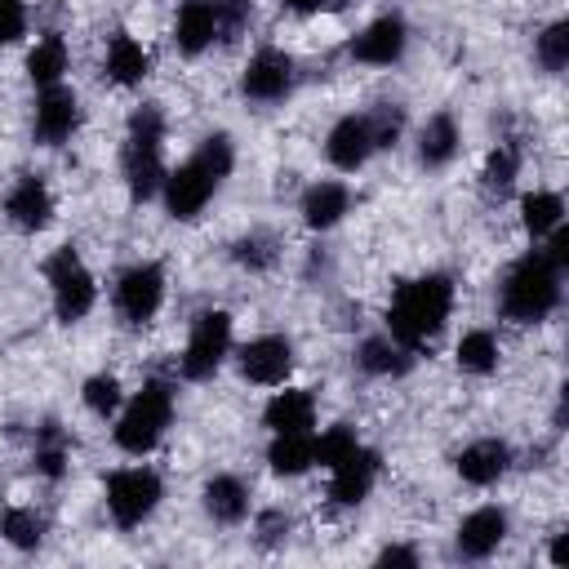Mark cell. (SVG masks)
Here are the masks:
<instances>
[{"mask_svg":"<svg viewBox=\"0 0 569 569\" xmlns=\"http://www.w3.org/2000/svg\"><path fill=\"white\" fill-rule=\"evenodd\" d=\"M453 302H458V284L449 271H422V276H409L396 284L391 302H387V333L422 356L436 347V338L445 333L449 316H453Z\"/></svg>","mask_w":569,"mask_h":569,"instance_id":"obj_1","label":"cell"},{"mask_svg":"<svg viewBox=\"0 0 569 569\" xmlns=\"http://www.w3.org/2000/svg\"><path fill=\"white\" fill-rule=\"evenodd\" d=\"M231 169H236V142H231V133H222V129L218 133H204L196 142V151L164 173V187H160L164 213L173 222H196L209 209V200L222 191V182L231 178Z\"/></svg>","mask_w":569,"mask_h":569,"instance_id":"obj_2","label":"cell"},{"mask_svg":"<svg viewBox=\"0 0 569 569\" xmlns=\"http://www.w3.org/2000/svg\"><path fill=\"white\" fill-rule=\"evenodd\" d=\"M164 111L160 102H138L124 120V142H120V178L133 204H147L164 187Z\"/></svg>","mask_w":569,"mask_h":569,"instance_id":"obj_3","label":"cell"},{"mask_svg":"<svg viewBox=\"0 0 569 569\" xmlns=\"http://www.w3.org/2000/svg\"><path fill=\"white\" fill-rule=\"evenodd\" d=\"M560 276L565 271L542 249L520 253L498 284V311L516 325H542L560 307Z\"/></svg>","mask_w":569,"mask_h":569,"instance_id":"obj_4","label":"cell"},{"mask_svg":"<svg viewBox=\"0 0 569 569\" xmlns=\"http://www.w3.org/2000/svg\"><path fill=\"white\" fill-rule=\"evenodd\" d=\"M173 409H178V391L173 382L164 378H147L133 396H124L120 413H116V427H111V440L120 453L129 458H147L156 453V445L164 440V431L173 427Z\"/></svg>","mask_w":569,"mask_h":569,"instance_id":"obj_5","label":"cell"},{"mask_svg":"<svg viewBox=\"0 0 569 569\" xmlns=\"http://www.w3.org/2000/svg\"><path fill=\"white\" fill-rule=\"evenodd\" d=\"M44 284H49V302H53L58 325H80L98 307V280L84 267L76 244H58L44 258Z\"/></svg>","mask_w":569,"mask_h":569,"instance_id":"obj_6","label":"cell"},{"mask_svg":"<svg viewBox=\"0 0 569 569\" xmlns=\"http://www.w3.org/2000/svg\"><path fill=\"white\" fill-rule=\"evenodd\" d=\"M102 502L116 529H138L156 516V507L164 502V480L156 467L133 462V467H116L102 480Z\"/></svg>","mask_w":569,"mask_h":569,"instance_id":"obj_7","label":"cell"},{"mask_svg":"<svg viewBox=\"0 0 569 569\" xmlns=\"http://www.w3.org/2000/svg\"><path fill=\"white\" fill-rule=\"evenodd\" d=\"M231 338H236V325H231V311L222 307H204L196 311L191 329H187V347L178 356V373L187 382H209L227 356H231Z\"/></svg>","mask_w":569,"mask_h":569,"instance_id":"obj_8","label":"cell"},{"mask_svg":"<svg viewBox=\"0 0 569 569\" xmlns=\"http://www.w3.org/2000/svg\"><path fill=\"white\" fill-rule=\"evenodd\" d=\"M164 267L160 262H151V258H142V262H129L120 276H116V284H111V307H116V316L129 325V329H142V325H151L156 316H160V307H164Z\"/></svg>","mask_w":569,"mask_h":569,"instance_id":"obj_9","label":"cell"},{"mask_svg":"<svg viewBox=\"0 0 569 569\" xmlns=\"http://www.w3.org/2000/svg\"><path fill=\"white\" fill-rule=\"evenodd\" d=\"M298 89V58L280 44H262L249 53L244 71H240V93L258 107H276Z\"/></svg>","mask_w":569,"mask_h":569,"instance_id":"obj_10","label":"cell"},{"mask_svg":"<svg viewBox=\"0 0 569 569\" xmlns=\"http://www.w3.org/2000/svg\"><path fill=\"white\" fill-rule=\"evenodd\" d=\"M405 49H409V22L400 13H378L347 40L351 62L360 67H396Z\"/></svg>","mask_w":569,"mask_h":569,"instance_id":"obj_11","label":"cell"},{"mask_svg":"<svg viewBox=\"0 0 569 569\" xmlns=\"http://www.w3.org/2000/svg\"><path fill=\"white\" fill-rule=\"evenodd\" d=\"M236 369L253 387H280L293 373V342L284 333H258L236 351Z\"/></svg>","mask_w":569,"mask_h":569,"instance_id":"obj_12","label":"cell"},{"mask_svg":"<svg viewBox=\"0 0 569 569\" xmlns=\"http://www.w3.org/2000/svg\"><path fill=\"white\" fill-rule=\"evenodd\" d=\"M80 129V98L67 84L36 89V111H31V138L40 147H62Z\"/></svg>","mask_w":569,"mask_h":569,"instance_id":"obj_13","label":"cell"},{"mask_svg":"<svg viewBox=\"0 0 569 569\" xmlns=\"http://www.w3.org/2000/svg\"><path fill=\"white\" fill-rule=\"evenodd\" d=\"M373 156H378V147H373V133H369L365 111H347V116H338L329 124V133H325V160L338 173H360Z\"/></svg>","mask_w":569,"mask_h":569,"instance_id":"obj_14","label":"cell"},{"mask_svg":"<svg viewBox=\"0 0 569 569\" xmlns=\"http://www.w3.org/2000/svg\"><path fill=\"white\" fill-rule=\"evenodd\" d=\"M507 529H511V516L498 507V502H485L476 511H467L453 529V551L458 560H489L502 542H507Z\"/></svg>","mask_w":569,"mask_h":569,"instance_id":"obj_15","label":"cell"},{"mask_svg":"<svg viewBox=\"0 0 569 569\" xmlns=\"http://www.w3.org/2000/svg\"><path fill=\"white\" fill-rule=\"evenodd\" d=\"M53 213H58V204H53V191H49V182L40 173H18L9 182V191H4V218L18 231L36 236V231H44L53 222Z\"/></svg>","mask_w":569,"mask_h":569,"instance_id":"obj_16","label":"cell"},{"mask_svg":"<svg viewBox=\"0 0 569 569\" xmlns=\"http://www.w3.org/2000/svg\"><path fill=\"white\" fill-rule=\"evenodd\" d=\"M378 471H382L378 449L356 445L342 462H333V467H329V502H333V507H360V502L373 493Z\"/></svg>","mask_w":569,"mask_h":569,"instance_id":"obj_17","label":"cell"},{"mask_svg":"<svg viewBox=\"0 0 569 569\" xmlns=\"http://www.w3.org/2000/svg\"><path fill=\"white\" fill-rule=\"evenodd\" d=\"M453 471H458L462 485L489 489V485H498V480L511 471V445L498 440V436H480V440H471V445L458 449Z\"/></svg>","mask_w":569,"mask_h":569,"instance_id":"obj_18","label":"cell"},{"mask_svg":"<svg viewBox=\"0 0 569 569\" xmlns=\"http://www.w3.org/2000/svg\"><path fill=\"white\" fill-rule=\"evenodd\" d=\"M102 76L116 89H138L151 76V49L133 31H111L102 49Z\"/></svg>","mask_w":569,"mask_h":569,"instance_id":"obj_19","label":"cell"},{"mask_svg":"<svg viewBox=\"0 0 569 569\" xmlns=\"http://www.w3.org/2000/svg\"><path fill=\"white\" fill-rule=\"evenodd\" d=\"M200 507H204V516L213 520V525H244L249 520V511H253V489H249V480H240V476H231V471H218V476H209L204 480V489H200Z\"/></svg>","mask_w":569,"mask_h":569,"instance_id":"obj_20","label":"cell"},{"mask_svg":"<svg viewBox=\"0 0 569 569\" xmlns=\"http://www.w3.org/2000/svg\"><path fill=\"white\" fill-rule=\"evenodd\" d=\"M458 151H462V129H458V120H453L449 111H431V116L418 124V138H413L418 164H422L427 173H436V169H449V164L458 160Z\"/></svg>","mask_w":569,"mask_h":569,"instance_id":"obj_21","label":"cell"},{"mask_svg":"<svg viewBox=\"0 0 569 569\" xmlns=\"http://www.w3.org/2000/svg\"><path fill=\"white\" fill-rule=\"evenodd\" d=\"M298 213L307 231H333L351 213V187L342 178H320L298 196Z\"/></svg>","mask_w":569,"mask_h":569,"instance_id":"obj_22","label":"cell"},{"mask_svg":"<svg viewBox=\"0 0 569 569\" xmlns=\"http://www.w3.org/2000/svg\"><path fill=\"white\" fill-rule=\"evenodd\" d=\"M218 40V13L213 0H178L173 9V49L182 58H200Z\"/></svg>","mask_w":569,"mask_h":569,"instance_id":"obj_23","label":"cell"},{"mask_svg":"<svg viewBox=\"0 0 569 569\" xmlns=\"http://www.w3.org/2000/svg\"><path fill=\"white\" fill-rule=\"evenodd\" d=\"M262 427L267 431H316V396L307 387L280 382L271 400L262 405Z\"/></svg>","mask_w":569,"mask_h":569,"instance_id":"obj_24","label":"cell"},{"mask_svg":"<svg viewBox=\"0 0 569 569\" xmlns=\"http://www.w3.org/2000/svg\"><path fill=\"white\" fill-rule=\"evenodd\" d=\"M31 467L49 485H58L71 471V436H67V427L58 418H44L36 427V436H31Z\"/></svg>","mask_w":569,"mask_h":569,"instance_id":"obj_25","label":"cell"},{"mask_svg":"<svg viewBox=\"0 0 569 569\" xmlns=\"http://www.w3.org/2000/svg\"><path fill=\"white\" fill-rule=\"evenodd\" d=\"M267 467L280 480H298L316 467V431H271Z\"/></svg>","mask_w":569,"mask_h":569,"instance_id":"obj_26","label":"cell"},{"mask_svg":"<svg viewBox=\"0 0 569 569\" xmlns=\"http://www.w3.org/2000/svg\"><path fill=\"white\" fill-rule=\"evenodd\" d=\"M27 80L36 84V89H49V84H62L67 80V67H71V49H67V40L58 36V31H44L31 49H27Z\"/></svg>","mask_w":569,"mask_h":569,"instance_id":"obj_27","label":"cell"},{"mask_svg":"<svg viewBox=\"0 0 569 569\" xmlns=\"http://www.w3.org/2000/svg\"><path fill=\"white\" fill-rule=\"evenodd\" d=\"M356 365L369 373V378H405L413 369V351H405L391 333H373L356 347Z\"/></svg>","mask_w":569,"mask_h":569,"instance_id":"obj_28","label":"cell"},{"mask_svg":"<svg viewBox=\"0 0 569 569\" xmlns=\"http://www.w3.org/2000/svg\"><path fill=\"white\" fill-rule=\"evenodd\" d=\"M565 222V196L551 187H533L520 196V227L529 240H547Z\"/></svg>","mask_w":569,"mask_h":569,"instance_id":"obj_29","label":"cell"},{"mask_svg":"<svg viewBox=\"0 0 569 569\" xmlns=\"http://www.w3.org/2000/svg\"><path fill=\"white\" fill-rule=\"evenodd\" d=\"M502 360V347H498V333L493 329H467L453 347V365L471 378H489Z\"/></svg>","mask_w":569,"mask_h":569,"instance_id":"obj_30","label":"cell"},{"mask_svg":"<svg viewBox=\"0 0 569 569\" xmlns=\"http://www.w3.org/2000/svg\"><path fill=\"white\" fill-rule=\"evenodd\" d=\"M227 253H231V262H236L240 271L262 276V271H271V267L280 262V240H276L271 231H244V236L231 240Z\"/></svg>","mask_w":569,"mask_h":569,"instance_id":"obj_31","label":"cell"},{"mask_svg":"<svg viewBox=\"0 0 569 569\" xmlns=\"http://www.w3.org/2000/svg\"><path fill=\"white\" fill-rule=\"evenodd\" d=\"M516 178H520V151H516L511 142H498V147L485 156V164H480V187H485V196H493V200L511 196Z\"/></svg>","mask_w":569,"mask_h":569,"instance_id":"obj_32","label":"cell"},{"mask_svg":"<svg viewBox=\"0 0 569 569\" xmlns=\"http://www.w3.org/2000/svg\"><path fill=\"white\" fill-rule=\"evenodd\" d=\"M0 538L13 551H36L44 542V516L36 507H4L0 516Z\"/></svg>","mask_w":569,"mask_h":569,"instance_id":"obj_33","label":"cell"},{"mask_svg":"<svg viewBox=\"0 0 569 569\" xmlns=\"http://www.w3.org/2000/svg\"><path fill=\"white\" fill-rule=\"evenodd\" d=\"M80 405L93 413V418H116L120 413V405H124V382L116 378V373H89L84 382H80Z\"/></svg>","mask_w":569,"mask_h":569,"instance_id":"obj_34","label":"cell"},{"mask_svg":"<svg viewBox=\"0 0 569 569\" xmlns=\"http://www.w3.org/2000/svg\"><path fill=\"white\" fill-rule=\"evenodd\" d=\"M533 58H538V67L551 71V76H560V71L569 67V22H565V18H556V22H547V27L538 31Z\"/></svg>","mask_w":569,"mask_h":569,"instance_id":"obj_35","label":"cell"},{"mask_svg":"<svg viewBox=\"0 0 569 569\" xmlns=\"http://www.w3.org/2000/svg\"><path fill=\"white\" fill-rule=\"evenodd\" d=\"M365 120H369V133H373V147L378 151H391L405 138V107L400 102H373L365 111Z\"/></svg>","mask_w":569,"mask_h":569,"instance_id":"obj_36","label":"cell"},{"mask_svg":"<svg viewBox=\"0 0 569 569\" xmlns=\"http://www.w3.org/2000/svg\"><path fill=\"white\" fill-rule=\"evenodd\" d=\"M360 445V436H356V427H347V422H333V427H325V431H316V467H333V462H342L351 449Z\"/></svg>","mask_w":569,"mask_h":569,"instance_id":"obj_37","label":"cell"},{"mask_svg":"<svg viewBox=\"0 0 569 569\" xmlns=\"http://www.w3.org/2000/svg\"><path fill=\"white\" fill-rule=\"evenodd\" d=\"M289 529H293V520H289V511H280V507H267V511L253 516V542H258L262 551L284 547V542H289Z\"/></svg>","mask_w":569,"mask_h":569,"instance_id":"obj_38","label":"cell"},{"mask_svg":"<svg viewBox=\"0 0 569 569\" xmlns=\"http://www.w3.org/2000/svg\"><path fill=\"white\" fill-rule=\"evenodd\" d=\"M253 4L258 0H213V13H218V40H240L244 27L253 22Z\"/></svg>","mask_w":569,"mask_h":569,"instance_id":"obj_39","label":"cell"},{"mask_svg":"<svg viewBox=\"0 0 569 569\" xmlns=\"http://www.w3.org/2000/svg\"><path fill=\"white\" fill-rule=\"evenodd\" d=\"M31 27L27 0H0V44H18Z\"/></svg>","mask_w":569,"mask_h":569,"instance_id":"obj_40","label":"cell"},{"mask_svg":"<svg viewBox=\"0 0 569 569\" xmlns=\"http://www.w3.org/2000/svg\"><path fill=\"white\" fill-rule=\"evenodd\" d=\"M378 565H400V569H418V551L405 547V542H387L378 551Z\"/></svg>","mask_w":569,"mask_h":569,"instance_id":"obj_41","label":"cell"},{"mask_svg":"<svg viewBox=\"0 0 569 569\" xmlns=\"http://www.w3.org/2000/svg\"><path fill=\"white\" fill-rule=\"evenodd\" d=\"M280 4H284L289 13H302V18H307V13H320L329 0H280Z\"/></svg>","mask_w":569,"mask_h":569,"instance_id":"obj_42","label":"cell"}]
</instances>
